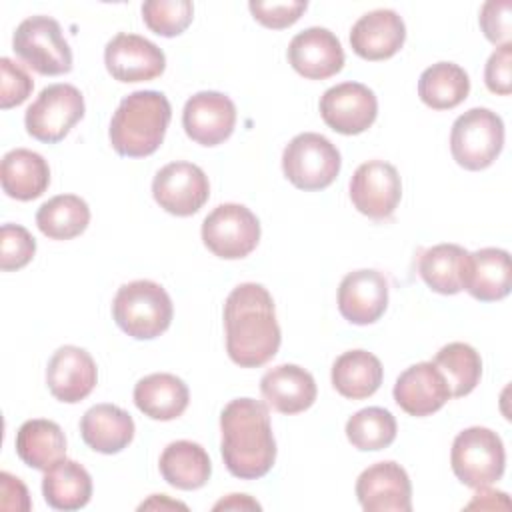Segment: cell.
I'll return each mask as SVG.
<instances>
[{"mask_svg": "<svg viewBox=\"0 0 512 512\" xmlns=\"http://www.w3.org/2000/svg\"><path fill=\"white\" fill-rule=\"evenodd\" d=\"M226 350L234 364L258 368L280 348V326L270 292L256 282L238 284L224 302Z\"/></svg>", "mask_w": 512, "mask_h": 512, "instance_id": "cell-1", "label": "cell"}, {"mask_svg": "<svg viewBox=\"0 0 512 512\" xmlns=\"http://www.w3.org/2000/svg\"><path fill=\"white\" fill-rule=\"evenodd\" d=\"M220 452L228 472L240 480L266 476L276 460L268 406L254 398H236L220 414Z\"/></svg>", "mask_w": 512, "mask_h": 512, "instance_id": "cell-2", "label": "cell"}, {"mask_svg": "<svg viewBox=\"0 0 512 512\" xmlns=\"http://www.w3.org/2000/svg\"><path fill=\"white\" fill-rule=\"evenodd\" d=\"M170 118L172 108L162 92L136 90L120 100L110 120V144L120 156H150L160 148Z\"/></svg>", "mask_w": 512, "mask_h": 512, "instance_id": "cell-3", "label": "cell"}, {"mask_svg": "<svg viewBox=\"0 0 512 512\" xmlns=\"http://www.w3.org/2000/svg\"><path fill=\"white\" fill-rule=\"evenodd\" d=\"M112 316L130 338L152 340L168 330L174 306L158 282L134 280L118 288L112 300Z\"/></svg>", "mask_w": 512, "mask_h": 512, "instance_id": "cell-4", "label": "cell"}, {"mask_svg": "<svg viewBox=\"0 0 512 512\" xmlns=\"http://www.w3.org/2000/svg\"><path fill=\"white\" fill-rule=\"evenodd\" d=\"M454 476L468 488H486L498 482L504 474L506 452L502 438L484 426L462 430L450 450Z\"/></svg>", "mask_w": 512, "mask_h": 512, "instance_id": "cell-5", "label": "cell"}, {"mask_svg": "<svg viewBox=\"0 0 512 512\" xmlns=\"http://www.w3.org/2000/svg\"><path fill=\"white\" fill-rule=\"evenodd\" d=\"M504 146V122L490 108H470L460 114L450 130V152L466 170L488 168Z\"/></svg>", "mask_w": 512, "mask_h": 512, "instance_id": "cell-6", "label": "cell"}, {"mask_svg": "<svg viewBox=\"0 0 512 512\" xmlns=\"http://www.w3.org/2000/svg\"><path fill=\"white\" fill-rule=\"evenodd\" d=\"M16 56L42 76H58L72 70V50L60 24L44 14L22 20L12 36Z\"/></svg>", "mask_w": 512, "mask_h": 512, "instance_id": "cell-7", "label": "cell"}, {"mask_svg": "<svg viewBox=\"0 0 512 512\" xmlns=\"http://www.w3.org/2000/svg\"><path fill=\"white\" fill-rule=\"evenodd\" d=\"M340 152L322 134L302 132L282 152V170L288 182L300 190H324L340 172Z\"/></svg>", "mask_w": 512, "mask_h": 512, "instance_id": "cell-8", "label": "cell"}, {"mask_svg": "<svg viewBox=\"0 0 512 512\" xmlns=\"http://www.w3.org/2000/svg\"><path fill=\"white\" fill-rule=\"evenodd\" d=\"M84 116V96L72 84H50L46 86L36 100L28 106L24 114L26 132L44 142H60L76 122Z\"/></svg>", "mask_w": 512, "mask_h": 512, "instance_id": "cell-9", "label": "cell"}, {"mask_svg": "<svg viewBox=\"0 0 512 512\" xmlns=\"http://www.w3.org/2000/svg\"><path fill=\"white\" fill-rule=\"evenodd\" d=\"M202 242L218 258H244L260 242V222L244 204H220L202 222Z\"/></svg>", "mask_w": 512, "mask_h": 512, "instance_id": "cell-10", "label": "cell"}, {"mask_svg": "<svg viewBox=\"0 0 512 512\" xmlns=\"http://www.w3.org/2000/svg\"><path fill=\"white\" fill-rule=\"evenodd\" d=\"M400 198L402 180L390 162L368 160L350 178V200L354 208L372 220L390 218Z\"/></svg>", "mask_w": 512, "mask_h": 512, "instance_id": "cell-11", "label": "cell"}, {"mask_svg": "<svg viewBox=\"0 0 512 512\" xmlns=\"http://www.w3.org/2000/svg\"><path fill=\"white\" fill-rule=\"evenodd\" d=\"M152 196L168 214L192 216L206 204L210 182L200 166L192 162H170L156 172Z\"/></svg>", "mask_w": 512, "mask_h": 512, "instance_id": "cell-12", "label": "cell"}, {"mask_svg": "<svg viewBox=\"0 0 512 512\" xmlns=\"http://www.w3.org/2000/svg\"><path fill=\"white\" fill-rule=\"evenodd\" d=\"M378 114L376 94L360 82H342L328 88L320 98V116L338 134L368 130Z\"/></svg>", "mask_w": 512, "mask_h": 512, "instance_id": "cell-13", "label": "cell"}, {"mask_svg": "<svg viewBox=\"0 0 512 512\" xmlns=\"http://www.w3.org/2000/svg\"><path fill=\"white\" fill-rule=\"evenodd\" d=\"M104 64L114 80L132 84L158 78L166 68V56L148 38L118 32L104 48Z\"/></svg>", "mask_w": 512, "mask_h": 512, "instance_id": "cell-14", "label": "cell"}, {"mask_svg": "<svg viewBox=\"0 0 512 512\" xmlns=\"http://www.w3.org/2000/svg\"><path fill=\"white\" fill-rule=\"evenodd\" d=\"M182 126L188 138H192L196 144L218 146L234 132L236 106L222 92H196L184 104Z\"/></svg>", "mask_w": 512, "mask_h": 512, "instance_id": "cell-15", "label": "cell"}, {"mask_svg": "<svg viewBox=\"0 0 512 512\" xmlns=\"http://www.w3.org/2000/svg\"><path fill=\"white\" fill-rule=\"evenodd\" d=\"M356 496L366 512H410L412 484L406 470L392 460L376 462L356 480Z\"/></svg>", "mask_w": 512, "mask_h": 512, "instance_id": "cell-16", "label": "cell"}, {"mask_svg": "<svg viewBox=\"0 0 512 512\" xmlns=\"http://www.w3.org/2000/svg\"><path fill=\"white\" fill-rule=\"evenodd\" d=\"M98 382V368L90 352L80 346H60L46 368V384L50 394L66 404L84 400Z\"/></svg>", "mask_w": 512, "mask_h": 512, "instance_id": "cell-17", "label": "cell"}, {"mask_svg": "<svg viewBox=\"0 0 512 512\" xmlns=\"http://www.w3.org/2000/svg\"><path fill=\"white\" fill-rule=\"evenodd\" d=\"M290 66L308 80H324L338 74L344 66L340 40L328 28L312 26L298 32L288 44Z\"/></svg>", "mask_w": 512, "mask_h": 512, "instance_id": "cell-18", "label": "cell"}, {"mask_svg": "<svg viewBox=\"0 0 512 512\" xmlns=\"http://www.w3.org/2000/svg\"><path fill=\"white\" fill-rule=\"evenodd\" d=\"M388 306V280L382 272L362 268L348 272L338 286V310L350 324H374Z\"/></svg>", "mask_w": 512, "mask_h": 512, "instance_id": "cell-19", "label": "cell"}, {"mask_svg": "<svg viewBox=\"0 0 512 512\" xmlns=\"http://www.w3.org/2000/svg\"><path fill=\"white\" fill-rule=\"evenodd\" d=\"M392 394L394 402L416 418L438 412L452 398L442 372L432 362H418L406 368L398 376Z\"/></svg>", "mask_w": 512, "mask_h": 512, "instance_id": "cell-20", "label": "cell"}, {"mask_svg": "<svg viewBox=\"0 0 512 512\" xmlns=\"http://www.w3.org/2000/svg\"><path fill=\"white\" fill-rule=\"evenodd\" d=\"M406 40L402 16L390 8L362 14L350 30V46L364 60H386L394 56Z\"/></svg>", "mask_w": 512, "mask_h": 512, "instance_id": "cell-21", "label": "cell"}, {"mask_svg": "<svg viewBox=\"0 0 512 512\" xmlns=\"http://www.w3.org/2000/svg\"><path fill=\"white\" fill-rule=\"evenodd\" d=\"M512 264L502 248H480L468 252L462 290L480 302H496L510 294Z\"/></svg>", "mask_w": 512, "mask_h": 512, "instance_id": "cell-22", "label": "cell"}, {"mask_svg": "<svg viewBox=\"0 0 512 512\" xmlns=\"http://www.w3.org/2000/svg\"><path fill=\"white\" fill-rule=\"evenodd\" d=\"M260 392L268 408L280 414H298L316 400V382L312 374L296 364L270 368L260 380Z\"/></svg>", "mask_w": 512, "mask_h": 512, "instance_id": "cell-23", "label": "cell"}, {"mask_svg": "<svg viewBox=\"0 0 512 512\" xmlns=\"http://www.w3.org/2000/svg\"><path fill=\"white\" fill-rule=\"evenodd\" d=\"M132 416L116 404H96L80 420V434L86 446L100 454H116L134 438Z\"/></svg>", "mask_w": 512, "mask_h": 512, "instance_id": "cell-24", "label": "cell"}, {"mask_svg": "<svg viewBox=\"0 0 512 512\" xmlns=\"http://www.w3.org/2000/svg\"><path fill=\"white\" fill-rule=\"evenodd\" d=\"M188 400L190 392L184 380L168 372L148 374L134 386L136 408L152 420L168 422L182 416L188 408Z\"/></svg>", "mask_w": 512, "mask_h": 512, "instance_id": "cell-25", "label": "cell"}, {"mask_svg": "<svg viewBox=\"0 0 512 512\" xmlns=\"http://www.w3.org/2000/svg\"><path fill=\"white\" fill-rule=\"evenodd\" d=\"M0 182L6 196L28 202L46 192L50 166L42 154L28 148H14L2 158Z\"/></svg>", "mask_w": 512, "mask_h": 512, "instance_id": "cell-26", "label": "cell"}, {"mask_svg": "<svg viewBox=\"0 0 512 512\" xmlns=\"http://www.w3.org/2000/svg\"><path fill=\"white\" fill-rule=\"evenodd\" d=\"M14 444L18 458L34 470L46 472L66 458V436L56 422L46 418L26 420L18 428Z\"/></svg>", "mask_w": 512, "mask_h": 512, "instance_id": "cell-27", "label": "cell"}, {"mask_svg": "<svg viewBox=\"0 0 512 512\" xmlns=\"http://www.w3.org/2000/svg\"><path fill=\"white\" fill-rule=\"evenodd\" d=\"M158 466L162 478L178 490H198L212 474L208 452L192 440L170 442L162 450Z\"/></svg>", "mask_w": 512, "mask_h": 512, "instance_id": "cell-28", "label": "cell"}, {"mask_svg": "<svg viewBox=\"0 0 512 512\" xmlns=\"http://www.w3.org/2000/svg\"><path fill=\"white\" fill-rule=\"evenodd\" d=\"M384 378L382 362L368 350H348L332 364V386L348 400L372 396Z\"/></svg>", "mask_w": 512, "mask_h": 512, "instance_id": "cell-29", "label": "cell"}, {"mask_svg": "<svg viewBox=\"0 0 512 512\" xmlns=\"http://www.w3.org/2000/svg\"><path fill=\"white\" fill-rule=\"evenodd\" d=\"M42 494L54 510H80L92 498V478L76 460L62 458L46 470L42 478Z\"/></svg>", "mask_w": 512, "mask_h": 512, "instance_id": "cell-30", "label": "cell"}, {"mask_svg": "<svg viewBox=\"0 0 512 512\" xmlns=\"http://www.w3.org/2000/svg\"><path fill=\"white\" fill-rule=\"evenodd\" d=\"M468 250L458 244H436L420 252L418 274L438 294L452 296L462 290Z\"/></svg>", "mask_w": 512, "mask_h": 512, "instance_id": "cell-31", "label": "cell"}, {"mask_svg": "<svg viewBox=\"0 0 512 512\" xmlns=\"http://www.w3.org/2000/svg\"><path fill=\"white\" fill-rule=\"evenodd\" d=\"M470 78L454 62H436L428 66L418 80V96L432 110H450L466 100Z\"/></svg>", "mask_w": 512, "mask_h": 512, "instance_id": "cell-32", "label": "cell"}, {"mask_svg": "<svg viewBox=\"0 0 512 512\" xmlns=\"http://www.w3.org/2000/svg\"><path fill=\"white\" fill-rule=\"evenodd\" d=\"M90 222V208L76 194H58L36 212L38 230L50 240H70L80 236Z\"/></svg>", "mask_w": 512, "mask_h": 512, "instance_id": "cell-33", "label": "cell"}, {"mask_svg": "<svg viewBox=\"0 0 512 512\" xmlns=\"http://www.w3.org/2000/svg\"><path fill=\"white\" fill-rule=\"evenodd\" d=\"M432 364L442 372L454 398L470 394L482 376V358L466 342H450L442 346Z\"/></svg>", "mask_w": 512, "mask_h": 512, "instance_id": "cell-34", "label": "cell"}, {"mask_svg": "<svg viewBox=\"0 0 512 512\" xmlns=\"http://www.w3.org/2000/svg\"><path fill=\"white\" fill-rule=\"evenodd\" d=\"M348 442L362 452H376L388 448L396 438V418L390 410L368 406L358 410L346 422Z\"/></svg>", "mask_w": 512, "mask_h": 512, "instance_id": "cell-35", "label": "cell"}, {"mask_svg": "<svg viewBox=\"0 0 512 512\" xmlns=\"http://www.w3.org/2000/svg\"><path fill=\"white\" fill-rule=\"evenodd\" d=\"M194 18L190 0H148L142 4L144 24L158 36L172 38L182 34Z\"/></svg>", "mask_w": 512, "mask_h": 512, "instance_id": "cell-36", "label": "cell"}, {"mask_svg": "<svg viewBox=\"0 0 512 512\" xmlns=\"http://www.w3.org/2000/svg\"><path fill=\"white\" fill-rule=\"evenodd\" d=\"M36 254L34 236L20 224H2L0 228V268L4 272L24 268Z\"/></svg>", "mask_w": 512, "mask_h": 512, "instance_id": "cell-37", "label": "cell"}, {"mask_svg": "<svg viewBox=\"0 0 512 512\" xmlns=\"http://www.w3.org/2000/svg\"><path fill=\"white\" fill-rule=\"evenodd\" d=\"M0 108L8 110L22 104L34 88L30 74L10 58H0Z\"/></svg>", "mask_w": 512, "mask_h": 512, "instance_id": "cell-38", "label": "cell"}, {"mask_svg": "<svg viewBox=\"0 0 512 512\" xmlns=\"http://www.w3.org/2000/svg\"><path fill=\"white\" fill-rule=\"evenodd\" d=\"M248 8L262 26L272 28V30H282L292 26L302 12L308 8L306 0H290V2H260V0H250Z\"/></svg>", "mask_w": 512, "mask_h": 512, "instance_id": "cell-39", "label": "cell"}, {"mask_svg": "<svg viewBox=\"0 0 512 512\" xmlns=\"http://www.w3.org/2000/svg\"><path fill=\"white\" fill-rule=\"evenodd\" d=\"M510 12L512 2L510 0H488L480 8V28L484 36L492 44H508L510 42Z\"/></svg>", "mask_w": 512, "mask_h": 512, "instance_id": "cell-40", "label": "cell"}, {"mask_svg": "<svg viewBox=\"0 0 512 512\" xmlns=\"http://www.w3.org/2000/svg\"><path fill=\"white\" fill-rule=\"evenodd\" d=\"M486 88L494 94L508 96L512 92V44L498 46L484 68Z\"/></svg>", "mask_w": 512, "mask_h": 512, "instance_id": "cell-41", "label": "cell"}, {"mask_svg": "<svg viewBox=\"0 0 512 512\" xmlns=\"http://www.w3.org/2000/svg\"><path fill=\"white\" fill-rule=\"evenodd\" d=\"M0 508L2 510H16L26 512L30 510V496L24 482L10 472H0Z\"/></svg>", "mask_w": 512, "mask_h": 512, "instance_id": "cell-42", "label": "cell"}, {"mask_svg": "<svg viewBox=\"0 0 512 512\" xmlns=\"http://www.w3.org/2000/svg\"><path fill=\"white\" fill-rule=\"evenodd\" d=\"M246 510V508H252V510H260V504L256 500H252L250 496L246 494H230L226 500H220L214 504V510Z\"/></svg>", "mask_w": 512, "mask_h": 512, "instance_id": "cell-43", "label": "cell"}, {"mask_svg": "<svg viewBox=\"0 0 512 512\" xmlns=\"http://www.w3.org/2000/svg\"><path fill=\"white\" fill-rule=\"evenodd\" d=\"M164 504H170V506H174V508H186L184 504H180V502H166V496L164 494H154L148 502H144V504H140V510H144V508H162Z\"/></svg>", "mask_w": 512, "mask_h": 512, "instance_id": "cell-44", "label": "cell"}]
</instances>
